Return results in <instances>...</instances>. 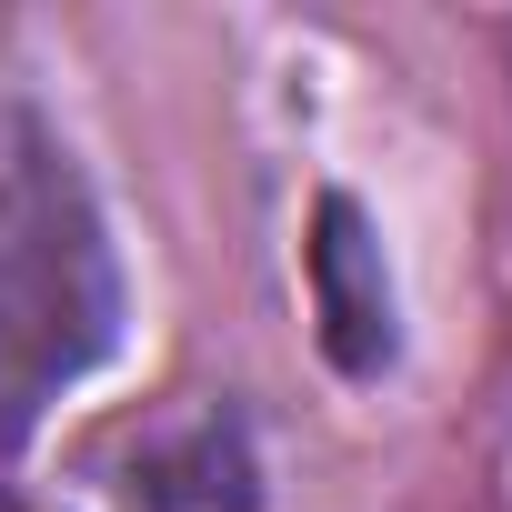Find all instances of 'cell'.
Here are the masks:
<instances>
[{"label":"cell","instance_id":"6da1fadb","mask_svg":"<svg viewBox=\"0 0 512 512\" xmlns=\"http://www.w3.org/2000/svg\"><path fill=\"white\" fill-rule=\"evenodd\" d=\"M121 332V262L71 141L0 101V442H21Z\"/></svg>","mask_w":512,"mask_h":512},{"label":"cell","instance_id":"7a4b0ae2","mask_svg":"<svg viewBox=\"0 0 512 512\" xmlns=\"http://www.w3.org/2000/svg\"><path fill=\"white\" fill-rule=\"evenodd\" d=\"M312 292H322V342L342 372H382L392 362V282H382V241L362 231L352 201H322L312 221Z\"/></svg>","mask_w":512,"mask_h":512},{"label":"cell","instance_id":"3957f363","mask_svg":"<svg viewBox=\"0 0 512 512\" xmlns=\"http://www.w3.org/2000/svg\"><path fill=\"white\" fill-rule=\"evenodd\" d=\"M131 502H141V512H241V502H251V452H241V432H231V422H201L191 452L131 472Z\"/></svg>","mask_w":512,"mask_h":512},{"label":"cell","instance_id":"277c9868","mask_svg":"<svg viewBox=\"0 0 512 512\" xmlns=\"http://www.w3.org/2000/svg\"><path fill=\"white\" fill-rule=\"evenodd\" d=\"M0 512H31V502H21V492H11V482H0Z\"/></svg>","mask_w":512,"mask_h":512}]
</instances>
